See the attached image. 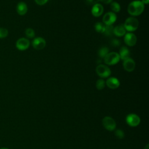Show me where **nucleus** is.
I'll return each instance as SVG.
<instances>
[{
    "mask_svg": "<svg viewBox=\"0 0 149 149\" xmlns=\"http://www.w3.org/2000/svg\"><path fill=\"white\" fill-rule=\"evenodd\" d=\"M144 9V5L141 1H133L131 2L127 7L128 13L132 16H138L142 13Z\"/></svg>",
    "mask_w": 149,
    "mask_h": 149,
    "instance_id": "1",
    "label": "nucleus"
},
{
    "mask_svg": "<svg viewBox=\"0 0 149 149\" xmlns=\"http://www.w3.org/2000/svg\"><path fill=\"white\" fill-rule=\"evenodd\" d=\"M123 26L126 30L132 32L137 29L139 27V21L134 17H130L126 19Z\"/></svg>",
    "mask_w": 149,
    "mask_h": 149,
    "instance_id": "2",
    "label": "nucleus"
},
{
    "mask_svg": "<svg viewBox=\"0 0 149 149\" xmlns=\"http://www.w3.org/2000/svg\"><path fill=\"white\" fill-rule=\"evenodd\" d=\"M104 62L108 65H114L120 61L119 54L115 52H109L104 58Z\"/></svg>",
    "mask_w": 149,
    "mask_h": 149,
    "instance_id": "3",
    "label": "nucleus"
},
{
    "mask_svg": "<svg viewBox=\"0 0 149 149\" xmlns=\"http://www.w3.org/2000/svg\"><path fill=\"white\" fill-rule=\"evenodd\" d=\"M102 125L104 128L108 131H113L115 130L116 124L115 120L108 116H105L102 120Z\"/></svg>",
    "mask_w": 149,
    "mask_h": 149,
    "instance_id": "4",
    "label": "nucleus"
},
{
    "mask_svg": "<svg viewBox=\"0 0 149 149\" xmlns=\"http://www.w3.org/2000/svg\"><path fill=\"white\" fill-rule=\"evenodd\" d=\"M97 74L101 78H107L109 77L111 74L110 69L106 65L100 64L96 68Z\"/></svg>",
    "mask_w": 149,
    "mask_h": 149,
    "instance_id": "5",
    "label": "nucleus"
},
{
    "mask_svg": "<svg viewBox=\"0 0 149 149\" xmlns=\"http://www.w3.org/2000/svg\"><path fill=\"white\" fill-rule=\"evenodd\" d=\"M140 117L135 113H129L126 117V123L131 127H136L140 123Z\"/></svg>",
    "mask_w": 149,
    "mask_h": 149,
    "instance_id": "6",
    "label": "nucleus"
},
{
    "mask_svg": "<svg viewBox=\"0 0 149 149\" xmlns=\"http://www.w3.org/2000/svg\"><path fill=\"white\" fill-rule=\"evenodd\" d=\"M116 18V15L114 12H108L104 15L102 18L103 23L105 25H112L115 22Z\"/></svg>",
    "mask_w": 149,
    "mask_h": 149,
    "instance_id": "7",
    "label": "nucleus"
},
{
    "mask_svg": "<svg viewBox=\"0 0 149 149\" xmlns=\"http://www.w3.org/2000/svg\"><path fill=\"white\" fill-rule=\"evenodd\" d=\"M30 46V41L27 38H20L16 42V48L20 51H24Z\"/></svg>",
    "mask_w": 149,
    "mask_h": 149,
    "instance_id": "8",
    "label": "nucleus"
},
{
    "mask_svg": "<svg viewBox=\"0 0 149 149\" xmlns=\"http://www.w3.org/2000/svg\"><path fill=\"white\" fill-rule=\"evenodd\" d=\"M124 41L128 46L133 47L136 44L137 37L133 33H128L125 34Z\"/></svg>",
    "mask_w": 149,
    "mask_h": 149,
    "instance_id": "9",
    "label": "nucleus"
},
{
    "mask_svg": "<svg viewBox=\"0 0 149 149\" xmlns=\"http://www.w3.org/2000/svg\"><path fill=\"white\" fill-rule=\"evenodd\" d=\"M46 45L45 40L42 37L35 38L32 41V46L33 48L37 50L42 49Z\"/></svg>",
    "mask_w": 149,
    "mask_h": 149,
    "instance_id": "10",
    "label": "nucleus"
},
{
    "mask_svg": "<svg viewBox=\"0 0 149 149\" xmlns=\"http://www.w3.org/2000/svg\"><path fill=\"white\" fill-rule=\"evenodd\" d=\"M123 66L125 70H126L127 72H130L134 69L136 64L133 59H132L130 58H128L127 59L123 61Z\"/></svg>",
    "mask_w": 149,
    "mask_h": 149,
    "instance_id": "11",
    "label": "nucleus"
},
{
    "mask_svg": "<svg viewBox=\"0 0 149 149\" xmlns=\"http://www.w3.org/2000/svg\"><path fill=\"white\" fill-rule=\"evenodd\" d=\"M105 84H107V86L111 89H115L119 87V86H120V81L119 80L113 77H109L106 82H105Z\"/></svg>",
    "mask_w": 149,
    "mask_h": 149,
    "instance_id": "12",
    "label": "nucleus"
},
{
    "mask_svg": "<svg viewBox=\"0 0 149 149\" xmlns=\"http://www.w3.org/2000/svg\"><path fill=\"white\" fill-rule=\"evenodd\" d=\"M103 11V6L101 4L97 3L93 5L91 9V14L95 17H99L102 14Z\"/></svg>",
    "mask_w": 149,
    "mask_h": 149,
    "instance_id": "13",
    "label": "nucleus"
},
{
    "mask_svg": "<svg viewBox=\"0 0 149 149\" xmlns=\"http://www.w3.org/2000/svg\"><path fill=\"white\" fill-rule=\"evenodd\" d=\"M27 6L24 2H20L16 6V11L19 15H24L27 12Z\"/></svg>",
    "mask_w": 149,
    "mask_h": 149,
    "instance_id": "14",
    "label": "nucleus"
},
{
    "mask_svg": "<svg viewBox=\"0 0 149 149\" xmlns=\"http://www.w3.org/2000/svg\"><path fill=\"white\" fill-rule=\"evenodd\" d=\"M113 33L116 36L122 37L126 34V30L123 24H119L117 26L113 27Z\"/></svg>",
    "mask_w": 149,
    "mask_h": 149,
    "instance_id": "15",
    "label": "nucleus"
},
{
    "mask_svg": "<svg viewBox=\"0 0 149 149\" xmlns=\"http://www.w3.org/2000/svg\"><path fill=\"white\" fill-rule=\"evenodd\" d=\"M129 50L126 47H122L119 50V57L120 59L124 61L129 58Z\"/></svg>",
    "mask_w": 149,
    "mask_h": 149,
    "instance_id": "16",
    "label": "nucleus"
},
{
    "mask_svg": "<svg viewBox=\"0 0 149 149\" xmlns=\"http://www.w3.org/2000/svg\"><path fill=\"white\" fill-rule=\"evenodd\" d=\"M95 30L99 33H104L105 29V25L101 22H97L94 25Z\"/></svg>",
    "mask_w": 149,
    "mask_h": 149,
    "instance_id": "17",
    "label": "nucleus"
},
{
    "mask_svg": "<svg viewBox=\"0 0 149 149\" xmlns=\"http://www.w3.org/2000/svg\"><path fill=\"white\" fill-rule=\"evenodd\" d=\"M109 49L106 47H102L98 50V55L101 58H104V57L109 53Z\"/></svg>",
    "mask_w": 149,
    "mask_h": 149,
    "instance_id": "18",
    "label": "nucleus"
},
{
    "mask_svg": "<svg viewBox=\"0 0 149 149\" xmlns=\"http://www.w3.org/2000/svg\"><path fill=\"white\" fill-rule=\"evenodd\" d=\"M113 27L112 26V25H105V29L104 33L106 36L109 37L113 34Z\"/></svg>",
    "mask_w": 149,
    "mask_h": 149,
    "instance_id": "19",
    "label": "nucleus"
},
{
    "mask_svg": "<svg viewBox=\"0 0 149 149\" xmlns=\"http://www.w3.org/2000/svg\"><path fill=\"white\" fill-rule=\"evenodd\" d=\"M111 9L114 12H119L120 10V5L116 2H112L111 3Z\"/></svg>",
    "mask_w": 149,
    "mask_h": 149,
    "instance_id": "20",
    "label": "nucleus"
},
{
    "mask_svg": "<svg viewBox=\"0 0 149 149\" xmlns=\"http://www.w3.org/2000/svg\"><path fill=\"white\" fill-rule=\"evenodd\" d=\"M105 86V81L102 79H98L97 82H96V88L98 89V90H102L103 88H104Z\"/></svg>",
    "mask_w": 149,
    "mask_h": 149,
    "instance_id": "21",
    "label": "nucleus"
},
{
    "mask_svg": "<svg viewBox=\"0 0 149 149\" xmlns=\"http://www.w3.org/2000/svg\"><path fill=\"white\" fill-rule=\"evenodd\" d=\"M25 34L27 37L31 38L35 36V33L33 29L31 28H27L25 30Z\"/></svg>",
    "mask_w": 149,
    "mask_h": 149,
    "instance_id": "22",
    "label": "nucleus"
},
{
    "mask_svg": "<svg viewBox=\"0 0 149 149\" xmlns=\"http://www.w3.org/2000/svg\"><path fill=\"white\" fill-rule=\"evenodd\" d=\"M115 135L118 139H122L125 137V133L121 129H116L115 130Z\"/></svg>",
    "mask_w": 149,
    "mask_h": 149,
    "instance_id": "23",
    "label": "nucleus"
},
{
    "mask_svg": "<svg viewBox=\"0 0 149 149\" xmlns=\"http://www.w3.org/2000/svg\"><path fill=\"white\" fill-rule=\"evenodd\" d=\"M8 35V30L4 27H0V38H4Z\"/></svg>",
    "mask_w": 149,
    "mask_h": 149,
    "instance_id": "24",
    "label": "nucleus"
},
{
    "mask_svg": "<svg viewBox=\"0 0 149 149\" xmlns=\"http://www.w3.org/2000/svg\"><path fill=\"white\" fill-rule=\"evenodd\" d=\"M111 45H112L113 47H118V46L120 45V41H119L118 39L113 38V39L111 41Z\"/></svg>",
    "mask_w": 149,
    "mask_h": 149,
    "instance_id": "25",
    "label": "nucleus"
},
{
    "mask_svg": "<svg viewBox=\"0 0 149 149\" xmlns=\"http://www.w3.org/2000/svg\"><path fill=\"white\" fill-rule=\"evenodd\" d=\"M36 3L39 5H43L45 4L48 0H34Z\"/></svg>",
    "mask_w": 149,
    "mask_h": 149,
    "instance_id": "26",
    "label": "nucleus"
},
{
    "mask_svg": "<svg viewBox=\"0 0 149 149\" xmlns=\"http://www.w3.org/2000/svg\"><path fill=\"white\" fill-rule=\"evenodd\" d=\"M100 0H87V2L90 4V5H95L96 3H97V2L99 1Z\"/></svg>",
    "mask_w": 149,
    "mask_h": 149,
    "instance_id": "27",
    "label": "nucleus"
},
{
    "mask_svg": "<svg viewBox=\"0 0 149 149\" xmlns=\"http://www.w3.org/2000/svg\"><path fill=\"white\" fill-rule=\"evenodd\" d=\"M101 1H102V2H104V3H106V4H108V3H110L112 2V0H100Z\"/></svg>",
    "mask_w": 149,
    "mask_h": 149,
    "instance_id": "28",
    "label": "nucleus"
},
{
    "mask_svg": "<svg viewBox=\"0 0 149 149\" xmlns=\"http://www.w3.org/2000/svg\"><path fill=\"white\" fill-rule=\"evenodd\" d=\"M141 2L144 5V4H148L149 3V0H141Z\"/></svg>",
    "mask_w": 149,
    "mask_h": 149,
    "instance_id": "29",
    "label": "nucleus"
},
{
    "mask_svg": "<svg viewBox=\"0 0 149 149\" xmlns=\"http://www.w3.org/2000/svg\"><path fill=\"white\" fill-rule=\"evenodd\" d=\"M144 149H149V147H148V144H147L146 146L144 147Z\"/></svg>",
    "mask_w": 149,
    "mask_h": 149,
    "instance_id": "30",
    "label": "nucleus"
},
{
    "mask_svg": "<svg viewBox=\"0 0 149 149\" xmlns=\"http://www.w3.org/2000/svg\"><path fill=\"white\" fill-rule=\"evenodd\" d=\"M0 149H9L8 148H5V147H3V148H1Z\"/></svg>",
    "mask_w": 149,
    "mask_h": 149,
    "instance_id": "31",
    "label": "nucleus"
}]
</instances>
